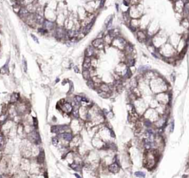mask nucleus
I'll return each mask as SVG.
<instances>
[{"mask_svg":"<svg viewBox=\"0 0 189 178\" xmlns=\"http://www.w3.org/2000/svg\"><path fill=\"white\" fill-rule=\"evenodd\" d=\"M149 82L150 91L154 94L169 91V88H168L169 85H168L167 82L160 76L152 79L151 80H149Z\"/></svg>","mask_w":189,"mask_h":178,"instance_id":"1","label":"nucleus"},{"mask_svg":"<svg viewBox=\"0 0 189 178\" xmlns=\"http://www.w3.org/2000/svg\"><path fill=\"white\" fill-rule=\"evenodd\" d=\"M128 13L132 18H140L143 16V7L140 4L129 6Z\"/></svg>","mask_w":189,"mask_h":178,"instance_id":"2","label":"nucleus"},{"mask_svg":"<svg viewBox=\"0 0 189 178\" xmlns=\"http://www.w3.org/2000/svg\"><path fill=\"white\" fill-rule=\"evenodd\" d=\"M171 99V94L167 91L160 92L155 94V99L158 102L159 104H161V105H169Z\"/></svg>","mask_w":189,"mask_h":178,"instance_id":"3","label":"nucleus"},{"mask_svg":"<svg viewBox=\"0 0 189 178\" xmlns=\"http://www.w3.org/2000/svg\"><path fill=\"white\" fill-rule=\"evenodd\" d=\"M143 118L145 119H148L149 121H151L152 122H154L155 121L157 120V119L159 118L160 115L159 113L157 112V110H155V108H149L148 110H146L145 112L143 113Z\"/></svg>","mask_w":189,"mask_h":178,"instance_id":"4","label":"nucleus"},{"mask_svg":"<svg viewBox=\"0 0 189 178\" xmlns=\"http://www.w3.org/2000/svg\"><path fill=\"white\" fill-rule=\"evenodd\" d=\"M127 40H126L124 38H123L122 36L119 35L117 37H115L113 38L112 40V44L111 45L113 46L114 47L120 49V50H123L126 45L127 44Z\"/></svg>","mask_w":189,"mask_h":178,"instance_id":"5","label":"nucleus"},{"mask_svg":"<svg viewBox=\"0 0 189 178\" xmlns=\"http://www.w3.org/2000/svg\"><path fill=\"white\" fill-rule=\"evenodd\" d=\"M135 35H136V37H137L138 41H140L141 43H145V41L149 38V35L147 34V32L145 30L139 29L138 30H137L135 32Z\"/></svg>","mask_w":189,"mask_h":178,"instance_id":"6","label":"nucleus"},{"mask_svg":"<svg viewBox=\"0 0 189 178\" xmlns=\"http://www.w3.org/2000/svg\"><path fill=\"white\" fill-rule=\"evenodd\" d=\"M91 45L98 50H103V49L105 47V43L103 42V39L99 38H96L95 40H93Z\"/></svg>","mask_w":189,"mask_h":178,"instance_id":"7","label":"nucleus"},{"mask_svg":"<svg viewBox=\"0 0 189 178\" xmlns=\"http://www.w3.org/2000/svg\"><path fill=\"white\" fill-rule=\"evenodd\" d=\"M55 36L58 40H61L63 38H67L66 30L61 27H56L55 28Z\"/></svg>","mask_w":189,"mask_h":178,"instance_id":"8","label":"nucleus"},{"mask_svg":"<svg viewBox=\"0 0 189 178\" xmlns=\"http://www.w3.org/2000/svg\"><path fill=\"white\" fill-rule=\"evenodd\" d=\"M92 144L95 148L98 149H103L105 145H106V142L103 141L100 137L95 136L92 140Z\"/></svg>","mask_w":189,"mask_h":178,"instance_id":"9","label":"nucleus"},{"mask_svg":"<svg viewBox=\"0 0 189 178\" xmlns=\"http://www.w3.org/2000/svg\"><path fill=\"white\" fill-rule=\"evenodd\" d=\"M31 13V12L27 9V8H26V7H24V6H22V8H20V10H19V11L18 12V16L22 18V19H25V20H26L27 19V18L29 16V15Z\"/></svg>","mask_w":189,"mask_h":178,"instance_id":"10","label":"nucleus"},{"mask_svg":"<svg viewBox=\"0 0 189 178\" xmlns=\"http://www.w3.org/2000/svg\"><path fill=\"white\" fill-rule=\"evenodd\" d=\"M184 5L185 4L181 1V0H176V1H174V8L175 12L177 13L182 14Z\"/></svg>","mask_w":189,"mask_h":178,"instance_id":"11","label":"nucleus"},{"mask_svg":"<svg viewBox=\"0 0 189 178\" xmlns=\"http://www.w3.org/2000/svg\"><path fill=\"white\" fill-rule=\"evenodd\" d=\"M120 170V165L115 162H112L108 166V171L112 174H116L119 172Z\"/></svg>","mask_w":189,"mask_h":178,"instance_id":"12","label":"nucleus"},{"mask_svg":"<svg viewBox=\"0 0 189 178\" xmlns=\"http://www.w3.org/2000/svg\"><path fill=\"white\" fill-rule=\"evenodd\" d=\"M42 25H43V27L45 28L46 30H47L48 31L53 30L56 27L54 22H53L51 21H49V20H46V19H45Z\"/></svg>","mask_w":189,"mask_h":178,"instance_id":"13","label":"nucleus"},{"mask_svg":"<svg viewBox=\"0 0 189 178\" xmlns=\"http://www.w3.org/2000/svg\"><path fill=\"white\" fill-rule=\"evenodd\" d=\"M61 107H62V110H64V112L68 113H71L72 111V109H73V106L72 105L71 103H69V102L64 103L61 105Z\"/></svg>","mask_w":189,"mask_h":178,"instance_id":"14","label":"nucleus"},{"mask_svg":"<svg viewBox=\"0 0 189 178\" xmlns=\"http://www.w3.org/2000/svg\"><path fill=\"white\" fill-rule=\"evenodd\" d=\"M61 137L64 139V141H67V142H70L72 141V138H73V135L72 134V133L70 132H63V133H61Z\"/></svg>","mask_w":189,"mask_h":178,"instance_id":"15","label":"nucleus"},{"mask_svg":"<svg viewBox=\"0 0 189 178\" xmlns=\"http://www.w3.org/2000/svg\"><path fill=\"white\" fill-rule=\"evenodd\" d=\"M91 68V57H85L83 62V69H90Z\"/></svg>","mask_w":189,"mask_h":178,"instance_id":"16","label":"nucleus"},{"mask_svg":"<svg viewBox=\"0 0 189 178\" xmlns=\"http://www.w3.org/2000/svg\"><path fill=\"white\" fill-rule=\"evenodd\" d=\"M103 42L105 43V46H106V45H111L113 38L109 33H107L106 35H104V36L103 37Z\"/></svg>","mask_w":189,"mask_h":178,"instance_id":"17","label":"nucleus"},{"mask_svg":"<svg viewBox=\"0 0 189 178\" xmlns=\"http://www.w3.org/2000/svg\"><path fill=\"white\" fill-rule=\"evenodd\" d=\"M30 140H32V141H35V142H40V136L38 135V133L34 132H32L30 134Z\"/></svg>","mask_w":189,"mask_h":178,"instance_id":"18","label":"nucleus"},{"mask_svg":"<svg viewBox=\"0 0 189 178\" xmlns=\"http://www.w3.org/2000/svg\"><path fill=\"white\" fill-rule=\"evenodd\" d=\"M181 25L186 30L189 29V18H182L181 19Z\"/></svg>","mask_w":189,"mask_h":178,"instance_id":"19","label":"nucleus"},{"mask_svg":"<svg viewBox=\"0 0 189 178\" xmlns=\"http://www.w3.org/2000/svg\"><path fill=\"white\" fill-rule=\"evenodd\" d=\"M82 75H83V77L86 80H89V79L91 78L90 72V70H89V69H83Z\"/></svg>","mask_w":189,"mask_h":178,"instance_id":"20","label":"nucleus"},{"mask_svg":"<svg viewBox=\"0 0 189 178\" xmlns=\"http://www.w3.org/2000/svg\"><path fill=\"white\" fill-rule=\"evenodd\" d=\"M98 57H91V67L93 69H96L98 67Z\"/></svg>","mask_w":189,"mask_h":178,"instance_id":"21","label":"nucleus"},{"mask_svg":"<svg viewBox=\"0 0 189 178\" xmlns=\"http://www.w3.org/2000/svg\"><path fill=\"white\" fill-rule=\"evenodd\" d=\"M72 114L74 116L75 119H78L80 117L79 116V108L78 107H74L72 111Z\"/></svg>","mask_w":189,"mask_h":178,"instance_id":"22","label":"nucleus"},{"mask_svg":"<svg viewBox=\"0 0 189 178\" xmlns=\"http://www.w3.org/2000/svg\"><path fill=\"white\" fill-rule=\"evenodd\" d=\"M45 153L44 152H41L39 155L38 156V158H37V161L38 163H42L44 161H45Z\"/></svg>","mask_w":189,"mask_h":178,"instance_id":"23","label":"nucleus"},{"mask_svg":"<svg viewBox=\"0 0 189 178\" xmlns=\"http://www.w3.org/2000/svg\"><path fill=\"white\" fill-rule=\"evenodd\" d=\"M70 167L75 170V171H80L81 170V166L79 164V163H72L70 165Z\"/></svg>","mask_w":189,"mask_h":178,"instance_id":"24","label":"nucleus"},{"mask_svg":"<svg viewBox=\"0 0 189 178\" xmlns=\"http://www.w3.org/2000/svg\"><path fill=\"white\" fill-rule=\"evenodd\" d=\"M8 60L7 63L1 69V70H0V73L1 74H5L6 72H8Z\"/></svg>","mask_w":189,"mask_h":178,"instance_id":"25","label":"nucleus"},{"mask_svg":"<svg viewBox=\"0 0 189 178\" xmlns=\"http://www.w3.org/2000/svg\"><path fill=\"white\" fill-rule=\"evenodd\" d=\"M87 86H88L89 88H92V89H93V88H95V83H94V82L92 80L91 78L87 80Z\"/></svg>","mask_w":189,"mask_h":178,"instance_id":"26","label":"nucleus"},{"mask_svg":"<svg viewBox=\"0 0 189 178\" xmlns=\"http://www.w3.org/2000/svg\"><path fill=\"white\" fill-rule=\"evenodd\" d=\"M135 177H145V174L141 171H137L135 173Z\"/></svg>","mask_w":189,"mask_h":178,"instance_id":"27","label":"nucleus"},{"mask_svg":"<svg viewBox=\"0 0 189 178\" xmlns=\"http://www.w3.org/2000/svg\"><path fill=\"white\" fill-rule=\"evenodd\" d=\"M18 94H13L11 96L10 102H16L17 99H18Z\"/></svg>","mask_w":189,"mask_h":178,"instance_id":"28","label":"nucleus"},{"mask_svg":"<svg viewBox=\"0 0 189 178\" xmlns=\"http://www.w3.org/2000/svg\"><path fill=\"white\" fill-rule=\"evenodd\" d=\"M112 19H113V17H112V16H108L107 17V18L105 20V21H104V24H105V26H107L110 21H112Z\"/></svg>","mask_w":189,"mask_h":178,"instance_id":"29","label":"nucleus"},{"mask_svg":"<svg viewBox=\"0 0 189 178\" xmlns=\"http://www.w3.org/2000/svg\"><path fill=\"white\" fill-rule=\"evenodd\" d=\"M4 137L2 136V134H0V147H3L4 146Z\"/></svg>","mask_w":189,"mask_h":178,"instance_id":"30","label":"nucleus"},{"mask_svg":"<svg viewBox=\"0 0 189 178\" xmlns=\"http://www.w3.org/2000/svg\"><path fill=\"white\" fill-rule=\"evenodd\" d=\"M58 144V138H56V137L53 138V144L54 146H57Z\"/></svg>","mask_w":189,"mask_h":178,"instance_id":"31","label":"nucleus"},{"mask_svg":"<svg viewBox=\"0 0 189 178\" xmlns=\"http://www.w3.org/2000/svg\"><path fill=\"white\" fill-rule=\"evenodd\" d=\"M23 68L25 72H27V62L25 60H23Z\"/></svg>","mask_w":189,"mask_h":178,"instance_id":"32","label":"nucleus"},{"mask_svg":"<svg viewBox=\"0 0 189 178\" xmlns=\"http://www.w3.org/2000/svg\"><path fill=\"white\" fill-rule=\"evenodd\" d=\"M6 119H7V116L6 115H3L2 117H0V121L4 122L6 120Z\"/></svg>","mask_w":189,"mask_h":178,"instance_id":"33","label":"nucleus"},{"mask_svg":"<svg viewBox=\"0 0 189 178\" xmlns=\"http://www.w3.org/2000/svg\"><path fill=\"white\" fill-rule=\"evenodd\" d=\"M30 35H31V37H32V38L33 39V40H34V41H36V43H38V39L37 38V37H36L33 34H31Z\"/></svg>","mask_w":189,"mask_h":178,"instance_id":"34","label":"nucleus"},{"mask_svg":"<svg viewBox=\"0 0 189 178\" xmlns=\"http://www.w3.org/2000/svg\"><path fill=\"white\" fill-rule=\"evenodd\" d=\"M74 70H75V72L76 73H78V72H79V69H78V68L77 67V66H74Z\"/></svg>","mask_w":189,"mask_h":178,"instance_id":"35","label":"nucleus"},{"mask_svg":"<svg viewBox=\"0 0 189 178\" xmlns=\"http://www.w3.org/2000/svg\"><path fill=\"white\" fill-rule=\"evenodd\" d=\"M115 8H116L117 11H118V10H119V5H118L117 3H116V4H115Z\"/></svg>","mask_w":189,"mask_h":178,"instance_id":"36","label":"nucleus"},{"mask_svg":"<svg viewBox=\"0 0 189 178\" xmlns=\"http://www.w3.org/2000/svg\"><path fill=\"white\" fill-rule=\"evenodd\" d=\"M75 177H81V176H79L78 174H75Z\"/></svg>","mask_w":189,"mask_h":178,"instance_id":"37","label":"nucleus"}]
</instances>
